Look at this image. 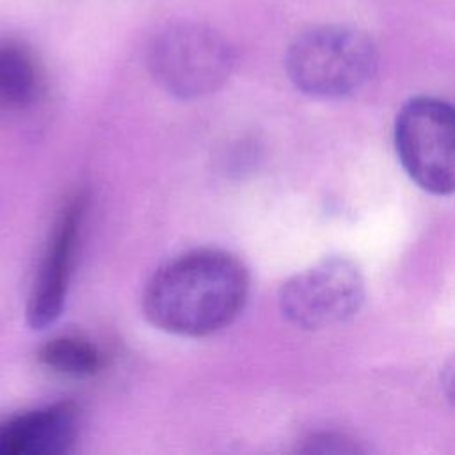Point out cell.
I'll return each instance as SVG.
<instances>
[{
	"label": "cell",
	"mask_w": 455,
	"mask_h": 455,
	"mask_svg": "<svg viewBox=\"0 0 455 455\" xmlns=\"http://www.w3.org/2000/svg\"><path fill=\"white\" fill-rule=\"evenodd\" d=\"M395 149L409 178L437 196L455 192V107L432 96L407 100L395 121Z\"/></svg>",
	"instance_id": "4"
},
{
	"label": "cell",
	"mask_w": 455,
	"mask_h": 455,
	"mask_svg": "<svg viewBox=\"0 0 455 455\" xmlns=\"http://www.w3.org/2000/svg\"><path fill=\"white\" fill-rule=\"evenodd\" d=\"M80 430V409L57 402L0 423V455H55L71 450Z\"/></svg>",
	"instance_id": "7"
},
{
	"label": "cell",
	"mask_w": 455,
	"mask_h": 455,
	"mask_svg": "<svg viewBox=\"0 0 455 455\" xmlns=\"http://www.w3.org/2000/svg\"><path fill=\"white\" fill-rule=\"evenodd\" d=\"M379 66L368 34L323 25L300 34L288 48L286 73L293 85L315 98H343L366 85Z\"/></svg>",
	"instance_id": "2"
},
{
	"label": "cell",
	"mask_w": 455,
	"mask_h": 455,
	"mask_svg": "<svg viewBox=\"0 0 455 455\" xmlns=\"http://www.w3.org/2000/svg\"><path fill=\"white\" fill-rule=\"evenodd\" d=\"M249 295L245 265L222 249H194L164 263L148 281L142 307L158 329L208 336L228 327Z\"/></svg>",
	"instance_id": "1"
},
{
	"label": "cell",
	"mask_w": 455,
	"mask_h": 455,
	"mask_svg": "<svg viewBox=\"0 0 455 455\" xmlns=\"http://www.w3.org/2000/svg\"><path fill=\"white\" fill-rule=\"evenodd\" d=\"M235 60V50L224 34L194 21L162 28L146 50V64L155 82L185 100L222 87L233 73Z\"/></svg>",
	"instance_id": "3"
},
{
	"label": "cell",
	"mask_w": 455,
	"mask_h": 455,
	"mask_svg": "<svg viewBox=\"0 0 455 455\" xmlns=\"http://www.w3.org/2000/svg\"><path fill=\"white\" fill-rule=\"evenodd\" d=\"M39 73L32 53L20 43L0 41V108L30 105L37 94Z\"/></svg>",
	"instance_id": "8"
},
{
	"label": "cell",
	"mask_w": 455,
	"mask_h": 455,
	"mask_svg": "<svg viewBox=\"0 0 455 455\" xmlns=\"http://www.w3.org/2000/svg\"><path fill=\"white\" fill-rule=\"evenodd\" d=\"M450 393H451V398L455 400V377L451 379V384H450Z\"/></svg>",
	"instance_id": "10"
},
{
	"label": "cell",
	"mask_w": 455,
	"mask_h": 455,
	"mask_svg": "<svg viewBox=\"0 0 455 455\" xmlns=\"http://www.w3.org/2000/svg\"><path fill=\"white\" fill-rule=\"evenodd\" d=\"M84 197L78 196L60 212L37 277L28 295L27 320L34 329L52 325L62 313L73 267V254L84 217Z\"/></svg>",
	"instance_id": "6"
},
{
	"label": "cell",
	"mask_w": 455,
	"mask_h": 455,
	"mask_svg": "<svg viewBox=\"0 0 455 455\" xmlns=\"http://www.w3.org/2000/svg\"><path fill=\"white\" fill-rule=\"evenodd\" d=\"M364 295V279L357 265L332 256L291 275L281 286L279 307L290 323L320 331L354 318Z\"/></svg>",
	"instance_id": "5"
},
{
	"label": "cell",
	"mask_w": 455,
	"mask_h": 455,
	"mask_svg": "<svg viewBox=\"0 0 455 455\" xmlns=\"http://www.w3.org/2000/svg\"><path fill=\"white\" fill-rule=\"evenodd\" d=\"M39 361L68 377H91L101 366V355L96 345L78 336H59L50 339L39 350Z\"/></svg>",
	"instance_id": "9"
}]
</instances>
